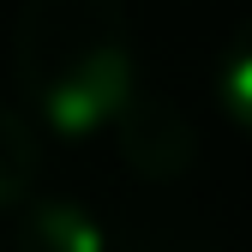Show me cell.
<instances>
[{
    "label": "cell",
    "instance_id": "6da1fadb",
    "mask_svg": "<svg viewBox=\"0 0 252 252\" xmlns=\"http://www.w3.org/2000/svg\"><path fill=\"white\" fill-rule=\"evenodd\" d=\"M18 90L54 138H90L138 90L126 0H24L12 24Z\"/></svg>",
    "mask_w": 252,
    "mask_h": 252
},
{
    "label": "cell",
    "instance_id": "277c9868",
    "mask_svg": "<svg viewBox=\"0 0 252 252\" xmlns=\"http://www.w3.org/2000/svg\"><path fill=\"white\" fill-rule=\"evenodd\" d=\"M42 174V138L12 102H0V210H18L36 192Z\"/></svg>",
    "mask_w": 252,
    "mask_h": 252
},
{
    "label": "cell",
    "instance_id": "7a4b0ae2",
    "mask_svg": "<svg viewBox=\"0 0 252 252\" xmlns=\"http://www.w3.org/2000/svg\"><path fill=\"white\" fill-rule=\"evenodd\" d=\"M114 144L126 156V168H138L144 180H174L198 162V126L174 96L162 90H132V102L114 114Z\"/></svg>",
    "mask_w": 252,
    "mask_h": 252
},
{
    "label": "cell",
    "instance_id": "5b68a950",
    "mask_svg": "<svg viewBox=\"0 0 252 252\" xmlns=\"http://www.w3.org/2000/svg\"><path fill=\"white\" fill-rule=\"evenodd\" d=\"M210 84H216L222 114L252 132V18H240V24L228 30L222 54H216V78H210Z\"/></svg>",
    "mask_w": 252,
    "mask_h": 252
},
{
    "label": "cell",
    "instance_id": "3957f363",
    "mask_svg": "<svg viewBox=\"0 0 252 252\" xmlns=\"http://www.w3.org/2000/svg\"><path fill=\"white\" fill-rule=\"evenodd\" d=\"M12 252H108L102 216L72 192H30L12 210Z\"/></svg>",
    "mask_w": 252,
    "mask_h": 252
}]
</instances>
